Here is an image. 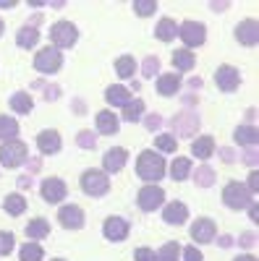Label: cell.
<instances>
[{"label":"cell","mask_w":259,"mask_h":261,"mask_svg":"<svg viewBox=\"0 0 259 261\" xmlns=\"http://www.w3.org/2000/svg\"><path fill=\"white\" fill-rule=\"evenodd\" d=\"M60 65H63V53L55 50L53 45L50 47H42L34 55V68L39 73H55V71H60Z\"/></svg>","instance_id":"obj_7"},{"label":"cell","mask_w":259,"mask_h":261,"mask_svg":"<svg viewBox=\"0 0 259 261\" xmlns=\"http://www.w3.org/2000/svg\"><path fill=\"white\" fill-rule=\"evenodd\" d=\"M178 37H181V42L186 47H199L207 39V29H204V24H199V21H183V24L178 27Z\"/></svg>","instance_id":"obj_8"},{"label":"cell","mask_w":259,"mask_h":261,"mask_svg":"<svg viewBox=\"0 0 259 261\" xmlns=\"http://www.w3.org/2000/svg\"><path fill=\"white\" fill-rule=\"evenodd\" d=\"M194 180H197L199 186H204V188H209V186L215 183V172H212L207 165H202V167L197 170V175H194Z\"/></svg>","instance_id":"obj_38"},{"label":"cell","mask_w":259,"mask_h":261,"mask_svg":"<svg viewBox=\"0 0 259 261\" xmlns=\"http://www.w3.org/2000/svg\"><path fill=\"white\" fill-rule=\"evenodd\" d=\"M223 204L228 206V209H249L251 204H254V196L249 193V188L244 186V183H239V180H230V183H225V188H223Z\"/></svg>","instance_id":"obj_2"},{"label":"cell","mask_w":259,"mask_h":261,"mask_svg":"<svg viewBox=\"0 0 259 261\" xmlns=\"http://www.w3.org/2000/svg\"><path fill=\"white\" fill-rule=\"evenodd\" d=\"M142 71H144V76H155L157 73V58H147L144 65H142Z\"/></svg>","instance_id":"obj_41"},{"label":"cell","mask_w":259,"mask_h":261,"mask_svg":"<svg viewBox=\"0 0 259 261\" xmlns=\"http://www.w3.org/2000/svg\"><path fill=\"white\" fill-rule=\"evenodd\" d=\"M66 183H63L60 178H45L42 180V199H45L48 204H60L63 199H66Z\"/></svg>","instance_id":"obj_12"},{"label":"cell","mask_w":259,"mask_h":261,"mask_svg":"<svg viewBox=\"0 0 259 261\" xmlns=\"http://www.w3.org/2000/svg\"><path fill=\"white\" fill-rule=\"evenodd\" d=\"M58 222L66 230H79V227H84V212L76 204H63L58 209Z\"/></svg>","instance_id":"obj_10"},{"label":"cell","mask_w":259,"mask_h":261,"mask_svg":"<svg viewBox=\"0 0 259 261\" xmlns=\"http://www.w3.org/2000/svg\"><path fill=\"white\" fill-rule=\"evenodd\" d=\"M256 146H249V151H246V154H244V160H246V165H254L256 162V151H254Z\"/></svg>","instance_id":"obj_45"},{"label":"cell","mask_w":259,"mask_h":261,"mask_svg":"<svg viewBox=\"0 0 259 261\" xmlns=\"http://www.w3.org/2000/svg\"><path fill=\"white\" fill-rule=\"evenodd\" d=\"M212 151H215V139L212 136H199V139L191 141V154L197 160H202V162L212 157Z\"/></svg>","instance_id":"obj_20"},{"label":"cell","mask_w":259,"mask_h":261,"mask_svg":"<svg viewBox=\"0 0 259 261\" xmlns=\"http://www.w3.org/2000/svg\"><path fill=\"white\" fill-rule=\"evenodd\" d=\"M162 220L165 225H183L189 220V206L183 201H168L162 206Z\"/></svg>","instance_id":"obj_15"},{"label":"cell","mask_w":259,"mask_h":261,"mask_svg":"<svg viewBox=\"0 0 259 261\" xmlns=\"http://www.w3.org/2000/svg\"><path fill=\"white\" fill-rule=\"evenodd\" d=\"M134 258H136V261H155V251H149V248H136V251H134Z\"/></svg>","instance_id":"obj_43"},{"label":"cell","mask_w":259,"mask_h":261,"mask_svg":"<svg viewBox=\"0 0 259 261\" xmlns=\"http://www.w3.org/2000/svg\"><path fill=\"white\" fill-rule=\"evenodd\" d=\"M8 105H11V110H13V113L27 115V113H32L34 99H32V94H27V92H16V94L8 99Z\"/></svg>","instance_id":"obj_24"},{"label":"cell","mask_w":259,"mask_h":261,"mask_svg":"<svg viewBox=\"0 0 259 261\" xmlns=\"http://www.w3.org/2000/svg\"><path fill=\"white\" fill-rule=\"evenodd\" d=\"M123 120H131V123H136L142 115H144V102L142 99H128L123 107Z\"/></svg>","instance_id":"obj_32"},{"label":"cell","mask_w":259,"mask_h":261,"mask_svg":"<svg viewBox=\"0 0 259 261\" xmlns=\"http://www.w3.org/2000/svg\"><path fill=\"white\" fill-rule=\"evenodd\" d=\"M155 11H157L155 0H136L134 3V13L136 16H155Z\"/></svg>","instance_id":"obj_37"},{"label":"cell","mask_w":259,"mask_h":261,"mask_svg":"<svg viewBox=\"0 0 259 261\" xmlns=\"http://www.w3.org/2000/svg\"><path fill=\"white\" fill-rule=\"evenodd\" d=\"M76 144H79L81 149H95V146H97V136L92 134V130H81V134L76 136Z\"/></svg>","instance_id":"obj_39"},{"label":"cell","mask_w":259,"mask_h":261,"mask_svg":"<svg viewBox=\"0 0 259 261\" xmlns=\"http://www.w3.org/2000/svg\"><path fill=\"white\" fill-rule=\"evenodd\" d=\"M60 146H63L60 134H58V130H53V128L42 130V134L37 136V149L42 151V154H58Z\"/></svg>","instance_id":"obj_17"},{"label":"cell","mask_w":259,"mask_h":261,"mask_svg":"<svg viewBox=\"0 0 259 261\" xmlns=\"http://www.w3.org/2000/svg\"><path fill=\"white\" fill-rule=\"evenodd\" d=\"M18 186H21V188H29V186H32V180H29V178L24 175V178H21V180H18Z\"/></svg>","instance_id":"obj_49"},{"label":"cell","mask_w":259,"mask_h":261,"mask_svg":"<svg viewBox=\"0 0 259 261\" xmlns=\"http://www.w3.org/2000/svg\"><path fill=\"white\" fill-rule=\"evenodd\" d=\"M215 84H218L220 92H236L241 86L239 68H233V65H220V68L215 71Z\"/></svg>","instance_id":"obj_9"},{"label":"cell","mask_w":259,"mask_h":261,"mask_svg":"<svg viewBox=\"0 0 259 261\" xmlns=\"http://www.w3.org/2000/svg\"><path fill=\"white\" fill-rule=\"evenodd\" d=\"M236 39H239V45H246V47H254L259 42V24L254 18H246L241 21L239 27H236Z\"/></svg>","instance_id":"obj_14"},{"label":"cell","mask_w":259,"mask_h":261,"mask_svg":"<svg viewBox=\"0 0 259 261\" xmlns=\"http://www.w3.org/2000/svg\"><path fill=\"white\" fill-rule=\"evenodd\" d=\"M48 235H50V222L42 220V217H37V220H32L27 225V238H29L32 243L42 241V238H48Z\"/></svg>","instance_id":"obj_23"},{"label":"cell","mask_w":259,"mask_h":261,"mask_svg":"<svg viewBox=\"0 0 259 261\" xmlns=\"http://www.w3.org/2000/svg\"><path fill=\"white\" fill-rule=\"evenodd\" d=\"M249 214H251V220H254V222L259 220V212H256V201H254V204L249 206Z\"/></svg>","instance_id":"obj_47"},{"label":"cell","mask_w":259,"mask_h":261,"mask_svg":"<svg viewBox=\"0 0 259 261\" xmlns=\"http://www.w3.org/2000/svg\"><path fill=\"white\" fill-rule=\"evenodd\" d=\"M126 160H128V151L123 146L107 149L105 157H102V172H105V175H107V172H121L126 167Z\"/></svg>","instance_id":"obj_13"},{"label":"cell","mask_w":259,"mask_h":261,"mask_svg":"<svg viewBox=\"0 0 259 261\" xmlns=\"http://www.w3.org/2000/svg\"><path fill=\"white\" fill-rule=\"evenodd\" d=\"M53 261H66V258H53Z\"/></svg>","instance_id":"obj_53"},{"label":"cell","mask_w":259,"mask_h":261,"mask_svg":"<svg viewBox=\"0 0 259 261\" xmlns=\"http://www.w3.org/2000/svg\"><path fill=\"white\" fill-rule=\"evenodd\" d=\"M81 191L97 199V196H105L110 191V180H107L102 170H86V172H81Z\"/></svg>","instance_id":"obj_4"},{"label":"cell","mask_w":259,"mask_h":261,"mask_svg":"<svg viewBox=\"0 0 259 261\" xmlns=\"http://www.w3.org/2000/svg\"><path fill=\"white\" fill-rule=\"evenodd\" d=\"M244 186L249 188V193H251V196L259 191V175H256V170H251V175H249V180H246Z\"/></svg>","instance_id":"obj_44"},{"label":"cell","mask_w":259,"mask_h":261,"mask_svg":"<svg viewBox=\"0 0 259 261\" xmlns=\"http://www.w3.org/2000/svg\"><path fill=\"white\" fill-rule=\"evenodd\" d=\"M173 125H176V130L181 136H189V134H194V130H197V125H199V120H197V115L194 113H181V115H176L173 118Z\"/></svg>","instance_id":"obj_25"},{"label":"cell","mask_w":259,"mask_h":261,"mask_svg":"<svg viewBox=\"0 0 259 261\" xmlns=\"http://www.w3.org/2000/svg\"><path fill=\"white\" fill-rule=\"evenodd\" d=\"M178 149V141H176V136L173 134H157V139H155V151H165V154H173V151Z\"/></svg>","instance_id":"obj_33"},{"label":"cell","mask_w":259,"mask_h":261,"mask_svg":"<svg viewBox=\"0 0 259 261\" xmlns=\"http://www.w3.org/2000/svg\"><path fill=\"white\" fill-rule=\"evenodd\" d=\"M155 37L162 39V42L176 39V37H178V24H176V18H170V16L160 18V24L155 27Z\"/></svg>","instance_id":"obj_22"},{"label":"cell","mask_w":259,"mask_h":261,"mask_svg":"<svg viewBox=\"0 0 259 261\" xmlns=\"http://www.w3.org/2000/svg\"><path fill=\"white\" fill-rule=\"evenodd\" d=\"M18 134V123L11 115H0V141H11Z\"/></svg>","instance_id":"obj_35"},{"label":"cell","mask_w":259,"mask_h":261,"mask_svg":"<svg viewBox=\"0 0 259 261\" xmlns=\"http://www.w3.org/2000/svg\"><path fill=\"white\" fill-rule=\"evenodd\" d=\"M27 144L24 141H6L3 146H0V165L3 167H21L27 162Z\"/></svg>","instance_id":"obj_5"},{"label":"cell","mask_w":259,"mask_h":261,"mask_svg":"<svg viewBox=\"0 0 259 261\" xmlns=\"http://www.w3.org/2000/svg\"><path fill=\"white\" fill-rule=\"evenodd\" d=\"M29 170L37 172V170H39V160H32V162H29Z\"/></svg>","instance_id":"obj_50"},{"label":"cell","mask_w":259,"mask_h":261,"mask_svg":"<svg viewBox=\"0 0 259 261\" xmlns=\"http://www.w3.org/2000/svg\"><path fill=\"white\" fill-rule=\"evenodd\" d=\"M178 253H181V246L176 241H168L165 246H160V251L155 253V261H178Z\"/></svg>","instance_id":"obj_34"},{"label":"cell","mask_w":259,"mask_h":261,"mask_svg":"<svg viewBox=\"0 0 259 261\" xmlns=\"http://www.w3.org/2000/svg\"><path fill=\"white\" fill-rule=\"evenodd\" d=\"M191 175V160L189 157H176L170 162V178L173 180H186Z\"/></svg>","instance_id":"obj_28"},{"label":"cell","mask_w":259,"mask_h":261,"mask_svg":"<svg viewBox=\"0 0 259 261\" xmlns=\"http://www.w3.org/2000/svg\"><path fill=\"white\" fill-rule=\"evenodd\" d=\"M218 243H220L223 248H228V246H230V238H228V235H223V238H218Z\"/></svg>","instance_id":"obj_48"},{"label":"cell","mask_w":259,"mask_h":261,"mask_svg":"<svg viewBox=\"0 0 259 261\" xmlns=\"http://www.w3.org/2000/svg\"><path fill=\"white\" fill-rule=\"evenodd\" d=\"M79 39V29L71 24V21H55L50 27V42L55 50H68L76 45Z\"/></svg>","instance_id":"obj_3"},{"label":"cell","mask_w":259,"mask_h":261,"mask_svg":"<svg viewBox=\"0 0 259 261\" xmlns=\"http://www.w3.org/2000/svg\"><path fill=\"white\" fill-rule=\"evenodd\" d=\"M147 125H149V128H157V125H160V115H149V118H147Z\"/></svg>","instance_id":"obj_46"},{"label":"cell","mask_w":259,"mask_h":261,"mask_svg":"<svg viewBox=\"0 0 259 261\" xmlns=\"http://www.w3.org/2000/svg\"><path fill=\"white\" fill-rule=\"evenodd\" d=\"M37 42H39V32H37L34 27H21V29H18V34H16V45H18V47L32 50Z\"/></svg>","instance_id":"obj_27"},{"label":"cell","mask_w":259,"mask_h":261,"mask_svg":"<svg viewBox=\"0 0 259 261\" xmlns=\"http://www.w3.org/2000/svg\"><path fill=\"white\" fill-rule=\"evenodd\" d=\"M155 89H157V94H162V97L178 94V89H181V76H178V73H162V76H157Z\"/></svg>","instance_id":"obj_18"},{"label":"cell","mask_w":259,"mask_h":261,"mask_svg":"<svg viewBox=\"0 0 259 261\" xmlns=\"http://www.w3.org/2000/svg\"><path fill=\"white\" fill-rule=\"evenodd\" d=\"M0 34H3V18H0Z\"/></svg>","instance_id":"obj_52"},{"label":"cell","mask_w":259,"mask_h":261,"mask_svg":"<svg viewBox=\"0 0 259 261\" xmlns=\"http://www.w3.org/2000/svg\"><path fill=\"white\" fill-rule=\"evenodd\" d=\"M105 99H107V105H113V107H123L128 99H134V97H131V92H128L126 86L113 84V86H107V89H105Z\"/></svg>","instance_id":"obj_21"},{"label":"cell","mask_w":259,"mask_h":261,"mask_svg":"<svg viewBox=\"0 0 259 261\" xmlns=\"http://www.w3.org/2000/svg\"><path fill=\"white\" fill-rule=\"evenodd\" d=\"M183 258H186V261H202V251L194 248V246H186V248H183Z\"/></svg>","instance_id":"obj_42"},{"label":"cell","mask_w":259,"mask_h":261,"mask_svg":"<svg viewBox=\"0 0 259 261\" xmlns=\"http://www.w3.org/2000/svg\"><path fill=\"white\" fill-rule=\"evenodd\" d=\"M42 256H45V251H42V246H37V243H24L21 246V251H18V258L21 261H42Z\"/></svg>","instance_id":"obj_36"},{"label":"cell","mask_w":259,"mask_h":261,"mask_svg":"<svg viewBox=\"0 0 259 261\" xmlns=\"http://www.w3.org/2000/svg\"><path fill=\"white\" fill-rule=\"evenodd\" d=\"M165 172H168V165H165V160H162L160 151L144 149L142 154H139V160H136V175H139L142 180L157 183V180H162Z\"/></svg>","instance_id":"obj_1"},{"label":"cell","mask_w":259,"mask_h":261,"mask_svg":"<svg viewBox=\"0 0 259 261\" xmlns=\"http://www.w3.org/2000/svg\"><path fill=\"white\" fill-rule=\"evenodd\" d=\"M136 204L142 212H155V209H160V204H165V191L155 183H147L136 193Z\"/></svg>","instance_id":"obj_6"},{"label":"cell","mask_w":259,"mask_h":261,"mask_svg":"<svg viewBox=\"0 0 259 261\" xmlns=\"http://www.w3.org/2000/svg\"><path fill=\"white\" fill-rule=\"evenodd\" d=\"M97 134H102V136H113V134H118V115L110 113V110L97 113Z\"/></svg>","instance_id":"obj_19"},{"label":"cell","mask_w":259,"mask_h":261,"mask_svg":"<svg viewBox=\"0 0 259 261\" xmlns=\"http://www.w3.org/2000/svg\"><path fill=\"white\" fill-rule=\"evenodd\" d=\"M115 73H118V79H131L136 73V60L131 55H121L115 60Z\"/></svg>","instance_id":"obj_31"},{"label":"cell","mask_w":259,"mask_h":261,"mask_svg":"<svg viewBox=\"0 0 259 261\" xmlns=\"http://www.w3.org/2000/svg\"><path fill=\"white\" fill-rule=\"evenodd\" d=\"M215 230L218 227H215V222L209 220V217H199V220L191 225V238L197 243H212L215 241Z\"/></svg>","instance_id":"obj_16"},{"label":"cell","mask_w":259,"mask_h":261,"mask_svg":"<svg viewBox=\"0 0 259 261\" xmlns=\"http://www.w3.org/2000/svg\"><path fill=\"white\" fill-rule=\"evenodd\" d=\"M233 139H236L239 146H256L259 134H256L254 125H239V128H236V134H233Z\"/></svg>","instance_id":"obj_26"},{"label":"cell","mask_w":259,"mask_h":261,"mask_svg":"<svg viewBox=\"0 0 259 261\" xmlns=\"http://www.w3.org/2000/svg\"><path fill=\"white\" fill-rule=\"evenodd\" d=\"M3 209H6L8 214L18 217V214H24V212H27V199H24L21 193H8L6 199H3Z\"/></svg>","instance_id":"obj_30"},{"label":"cell","mask_w":259,"mask_h":261,"mask_svg":"<svg viewBox=\"0 0 259 261\" xmlns=\"http://www.w3.org/2000/svg\"><path fill=\"white\" fill-rule=\"evenodd\" d=\"M128 222L123 220V217H107L105 220V225H102V232H105V238L107 241H113V243H121V241H126L128 238Z\"/></svg>","instance_id":"obj_11"},{"label":"cell","mask_w":259,"mask_h":261,"mask_svg":"<svg viewBox=\"0 0 259 261\" xmlns=\"http://www.w3.org/2000/svg\"><path fill=\"white\" fill-rule=\"evenodd\" d=\"M236 261H256V258H254V256H249V253H244V256H239Z\"/></svg>","instance_id":"obj_51"},{"label":"cell","mask_w":259,"mask_h":261,"mask_svg":"<svg viewBox=\"0 0 259 261\" xmlns=\"http://www.w3.org/2000/svg\"><path fill=\"white\" fill-rule=\"evenodd\" d=\"M13 246H16V235L13 232H0V253L8 256L13 251Z\"/></svg>","instance_id":"obj_40"},{"label":"cell","mask_w":259,"mask_h":261,"mask_svg":"<svg viewBox=\"0 0 259 261\" xmlns=\"http://www.w3.org/2000/svg\"><path fill=\"white\" fill-rule=\"evenodd\" d=\"M173 65H176V71L186 73V71H191L194 65H197V58H194L191 50H176L173 53Z\"/></svg>","instance_id":"obj_29"}]
</instances>
